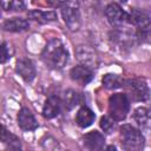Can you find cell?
<instances>
[{"label":"cell","instance_id":"1","mask_svg":"<svg viewBox=\"0 0 151 151\" xmlns=\"http://www.w3.org/2000/svg\"><path fill=\"white\" fill-rule=\"evenodd\" d=\"M44 63L53 70L63 68L68 60V52L59 39H51L41 53Z\"/></svg>","mask_w":151,"mask_h":151},{"label":"cell","instance_id":"2","mask_svg":"<svg viewBox=\"0 0 151 151\" xmlns=\"http://www.w3.org/2000/svg\"><path fill=\"white\" fill-rule=\"evenodd\" d=\"M130 110V101L127 94L114 93L109 99V113L113 120H123Z\"/></svg>","mask_w":151,"mask_h":151},{"label":"cell","instance_id":"3","mask_svg":"<svg viewBox=\"0 0 151 151\" xmlns=\"http://www.w3.org/2000/svg\"><path fill=\"white\" fill-rule=\"evenodd\" d=\"M120 138L124 149L126 150H140L144 146V136L139 130L131 125H123L120 127Z\"/></svg>","mask_w":151,"mask_h":151},{"label":"cell","instance_id":"4","mask_svg":"<svg viewBox=\"0 0 151 151\" xmlns=\"http://www.w3.org/2000/svg\"><path fill=\"white\" fill-rule=\"evenodd\" d=\"M126 93L136 101H145L149 99V86L144 79H129L123 83Z\"/></svg>","mask_w":151,"mask_h":151},{"label":"cell","instance_id":"5","mask_svg":"<svg viewBox=\"0 0 151 151\" xmlns=\"http://www.w3.org/2000/svg\"><path fill=\"white\" fill-rule=\"evenodd\" d=\"M126 21L138 27V29L143 32H149L150 28V18L146 13L138 11V9H131L129 13H126Z\"/></svg>","mask_w":151,"mask_h":151},{"label":"cell","instance_id":"6","mask_svg":"<svg viewBox=\"0 0 151 151\" xmlns=\"http://www.w3.org/2000/svg\"><path fill=\"white\" fill-rule=\"evenodd\" d=\"M61 14L65 24L72 31H77L80 27V13L78 7L66 4V6L61 9Z\"/></svg>","mask_w":151,"mask_h":151},{"label":"cell","instance_id":"7","mask_svg":"<svg viewBox=\"0 0 151 151\" xmlns=\"http://www.w3.org/2000/svg\"><path fill=\"white\" fill-rule=\"evenodd\" d=\"M105 15L112 26H120L124 21H126V13L116 2H111L106 6Z\"/></svg>","mask_w":151,"mask_h":151},{"label":"cell","instance_id":"8","mask_svg":"<svg viewBox=\"0 0 151 151\" xmlns=\"http://www.w3.org/2000/svg\"><path fill=\"white\" fill-rule=\"evenodd\" d=\"M70 76H71V79L76 83H78L79 85H86L87 83H90L92 80L93 71L86 65H79L71 70Z\"/></svg>","mask_w":151,"mask_h":151},{"label":"cell","instance_id":"9","mask_svg":"<svg viewBox=\"0 0 151 151\" xmlns=\"http://www.w3.org/2000/svg\"><path fill=\"white\" fill-rule=\"evenodd\" d=\"M18 125L24 131H32L38 127V123L33 116V113L27 109L22 107L18 113Z\"/></svg>","mask_w":151,"mask_h":151},{"label":"cell","instance_id":"10","mask_svg":"<svg viewBox=\"0 0 151 151\" xmlns=\"http://www.w3.org/2000/svg\"><path fill=\"white\" fill-rule=\"evenodd\" d=\"M15 70L19 73V76L26 81H32L34 79V77H35V68H34L33 63L29 59H20V60H18Z\"/></svg>","mask_w":151,"mask_h":151},{"label":"cell","instance_id":"11","mask_svg":"<svg viewBox=\"0 0 151 151\" xmlns=\"http://www.w3.org/2000/svg\"><path fill=\"white\" fill-rule=\"evenodd\" d=\"M105 143L104 136L98 131H91L84 136V145L90 150H100Z\"/></svg>","mask_w":151,"mask_h":151},{"label":"cell","instance_id":"12","mask_svg":"<svg viewBox=\"0 0 151 151\" xmlns=\"http://www.w3.org/2000/svg\"><path fill=\"white\" fill-rule=\"evenodd\" d=\"M60 106H61V103H60L59 98L53 97V96L47 98V100L45 101L44 109H42L44 117L47 119H52V118L57 117L60 112Z\"/></svg>","mask_w":151,"mask_h":151},{"label":"cell","instance_id":"13","mask_svg":"<svg viewBox=\"0 0 151 151\" xmlns=\"http://www.w3.org/2000/svg\"><path fill=\"white\" fill-rule=\"evenodd\" d=\"M0 140L9 149H21L20 139L4 126H0Z\"/></svg>","mask_w":151,"mask_h":151},{"label":"cell","instance_id":"14","mask_svg":"<svg viewBox=\"0 0 151 151\" xmlns=\"http://www.w3.org/2000/svg\"><path fill=\"white\" fill-rule=\"evenodd\" d=\"M28 27V22L22 18H11L4 22V29L7 32H24Z\"/></svg>","mask_w":151,"mask_h":151},{"label":"cell","instance_id":"15","mask_svg":"<svg viewBox=\"0 0 151 151\" xmlns=\"http://www.w3.org/2000/svg\"><path fill=\"white\" fill-rule=\"evenodd\" d=\"M96 119V114L93 113L92 110H90L88 107H81L76 117V122L80 127H87L90 126Z\"/></svg>","mask_w":151,"mask_h":151},{"label":"cell","instance_id":"16","mask_svg":"<svg viewBox=\"0 0 151 151\" xmlns=\"http://www.w3.org/2000/svg\"><path fill=\"white\" fill-rule=\"evenodd\" d=\"M28 18L45 24V22H50V21H54L57 20V13L55 12H42L39 9H33L28 12Z\"/></svg>","mask_w":151,"mask_h":151},{"label":"cell","instance_id":"17","mask_svg":"<svg viewBox=\"0 0 151 151\" xmlns=\"http://www.w3.org/2000/svg\"><path fill=\"white\" fill-rule=\"evenodd\" d=\"M123 83H124V80L117 74L107 73L103 77V85L109 90H116L118 87H122Z\"/></svg>","mask_w":151,"mask_h":151},{"label":"cell","instance_id":"18","mask_svg":"<svg viewBox=\"0 0 151 151\" xmlns=\"http://www.w3.org/2000/svg\"><path fill=\"white\" fill-rule=\"evenodd\" d=\"M133 118L136 120V123L142 126V127H149L150 124V112L145 107H138L134 113H133Z\"/></svg>","mask_w":151,"mask_h":151},{"label":"cell","instance_id":"19","mask_svg":"<svg viewBox=\"0 0 151 151\" xmlns=\"http://www.w3.org/2000/svg\"><path fill=\"white\" fill-rule=\"evenodd\" d=\"M64 104H65V106L68 110L73 109L74 106H77V105L80 104V94L77 93L73 90L66 91L65 94H64Z\"/></svg>","mask_w":151,"mask_h":151},{"label":"cell","instance_id":"20","mask_svg":"<svg viewBox=\"0 0 151 151\" xmlns=\"http://www.w3.org/2000/svg\"><path fill=\"white\" fill-rule=\"evenodd\" d=\"M0 5L5 11H22L25 8L24 0H0Z\"/></svg>","mask_w":151,"mask_h":151},{"label":"cell","instance_id":"21","mask_svg":"<svg viewBox=\"0 0 151 151\" xmlns=\"http://www.w3.org/2000/svg\"><path fill=\"white\" fill-rule=\"evenodd\" d=\"M100 127L105 131V132H111L114 129V123L112 118L109 117H103L100 119Z\"/></svg>","mask_w":151,"mask_h":151},{"label":"cell","instance_id":"22","mask_svg":"<svg viewBox=\"0 0 151 151\" xmlns=\"http://www.w3.org/2000/svg\"><path fill=\"white\" fill-rule=\"evenodd\" d=\"M11 58L9 47L6 42H0V63H6Z\"/></svg>","mask_w":151,"mask_h":151},{"label":"cell","instance_id":"23","mask_svg":"<svg viewBox=\"0 0 151 151\" xmlns=\"http://www.w3.org/2000/svg\"><path fill=\"white\" fill-rule=\"evenodd\" d=\"M46 2L52 7H61L68 2V0H46Z\"/></svg>","mask_w":151,"mask_h":151}]
</instances>
